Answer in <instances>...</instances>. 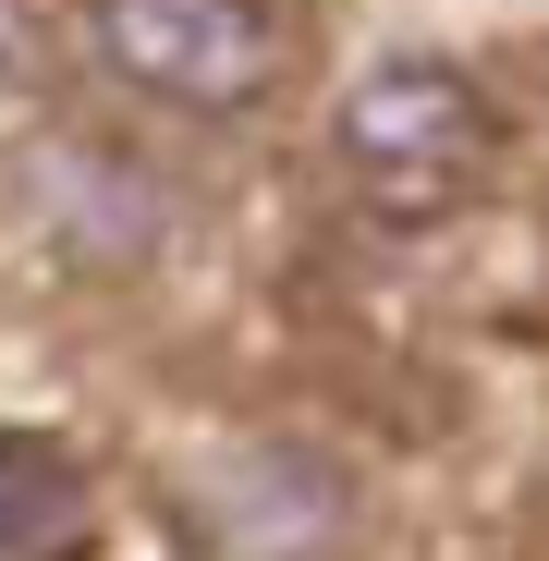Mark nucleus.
Instances as JSON below:
<instances>
[{
    "label": "nucleus",
    "instance_id": "7ed1b4c3",
    "mask_svg": "<svg viewBox=\"0 0 549 561\" xmlns=\"http://www.w3.org/2000/svg\"><path fill=\"white\" fill-rule=\"evenodd\" d=\"M99 61L171 111H256L282 85V13L268 0H99Z\"/></svg>",
    "mask_w": 549,
    "mask_h": 561
},
{
    "label": "nucleus",
    "instance_id": "f257e3e1",
    "mask_svg": "<svg viewBox=\"0 0 549 561\" xmlns=\"http://www.w3.org/2000/svg\"><path fill=\"white\" fill-rule=\"evenodd\" d=\"M330 147H342L354 196L379 208V220H439V208L477 196L501 123H489V99H477L451 61H379V73L342 99Z\"/></svg>",
    "mask_w": 549,
    "mask_h": 561
},
{
    "label": "nucleus",
    "instance_id": "423d86ee",
    "mask_svg": "<svg viewBox=\"0 0 549 561\" xmlns=\"http://www.w3.org/2000/svg\"><path fill=\"white\" fill-rule=\"evenodd\" d=\"M25 73H37V13L0 0V85H25Z\"/></svg>",
    "mask_w": 549,
    "mask_h": 561
},
{
    "label": "nucleus",
    "instance_id": "f03ea898",
    "mask_svg": "<svg viewBox=\"0 0 549 561\" xmlns=\"http://www.w3.org/2000/svg\"><path fill=\"white\" fill-rule=\"evenodd\" d=\"M171 525L208 561H330L354 525V489L306 439H220L171 477Z\"/></svg>",
    "mask_w": 549,
    "mask_h": 561
},
{
    "label": "nucleus",
    "instance_id": "20e7f679",
    "mask_svg": "<svg viewBox=\"0 0 549 561\" xmlns=\"http://www.w3.org/2000/svg\"><path fill=\"white\" fill-rule=\"evenodd\" d=\"M25 220L49 232L61 268H147L159 232H171V196H159V171L111 135H37L25 147Z\"/></svg>",
    "mask_w": 549,
    "mask_h": 561
},
{
    "label": "nucleus",
    "instance_id": "39448f33",
    "mask_svg": "<svg viewBox=\"0 0 549 561\" xmlns=\"http://www.w3.org/2000/svg\"><path fill=\"white\" fill-rule=\"evenodd\" d=\"M85 549V463L37 427H0V561H73Z\"/></svg>",
    "mask_w": 549,
    "mask_h": 561
}]
</instances>
